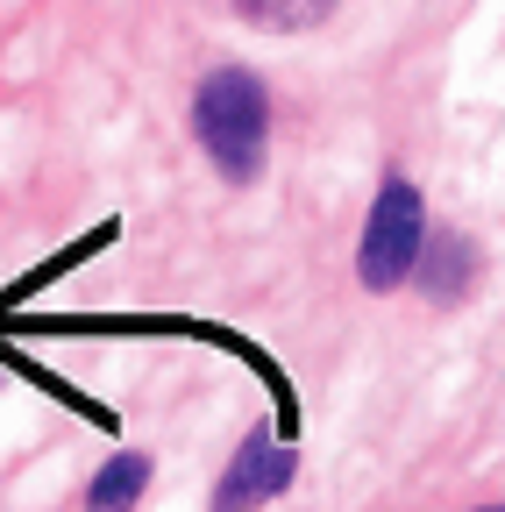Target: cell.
Here are the masks:
<instances>
[{
	"mask_svg": "<svg viewBox=\"0 0 505 512\" xmlns=\"http://www.w3.org/2000/svg\"><path fill=\"white\" fill-rule=\"evenodd\" d=\"M427 235H434V228H427L420 185L392 171L385 185H377L370 221H363V242H356V278H363V292H399V285H413Z\"/></svg>",
	"mask_w": 505,
	"mask_h": 512,
	"instance_id": "cell-2",
	"label": "cell"
},
{
	"mask_svg": "<svg viewBox=\"0 0 505 512\" xmlns=\"http://www.w3.org/2000/svg\"><path fill=\"white\" fill-rule=\"evenodd\" d=\"M235 15H249L257 29H313L335 15V0H235Z\"/></svg>",
	"mask_w": 505,
	"mask_h": 512,
	"instance_id": "cell-6",
	"label": "cell"
},
{
	"mask_svg": "<svg viewBox=\"0 0 505 512\" xmlns=\"http://www.w3.org/2000/svg\"><path fill=\"white\" fill-rule=\"evenodd\" d=\"M100 242H114V228H93V235H86V242H72V249H65V256H50V264H43V271H29V278H22V285H15V292H8V299H0V313H8V306H22V299H29V292H36V285H50V278H57V271H72V264H86V256H93V249H100Z\"/></svg>",
	"mask_w": 505,
	"mask_h": 512,
	"instance_id": "cell-7",
	"label": "cell"
},
{
	"mask_svg": "<svg viewBox=\"0 0 505 512\" xmlns=\"http://www.w3.org/2000/svg\"><path fill=\"white\" fill-rule=\"evenodd\" d=\"M470 278H477V249H470V235L434 228V235H427V249H420L413 292H420V299H434V306H456V299L470 292Z\"/></svg>",
	"mask_w": 505,
	"mask_h": 512,
	"instance_id": "cell-4",
	"label": "cell"
},
{
	"mask_svg": "<svg viewBox=\"0 0 505 512\" xmlns=\"http://www.w3.org/2000/svg\"><path fill=\"white\" fill-rule=\"evenodd\" d=\"M193 136L207 150V164L228 178V185H249L264 171V150H271V93L257 72L242 64H221L193 86Z\"/></svg>",
	"mask_w": 505,
	"mask_h": 512,
	"instance_id": "cell-1",
	"label": "cell"
},
{
	"mask_svg": "<svg viewBox=\"0 0 505 512\" xmlns=\"http://www.w3.org/2000/svg\"><path fill=\"white\" fill-rule=\"evenodd\" d=\"M292 477H299V448H278L264 427H249L242 448H235V463L221 470L214 512H257V505H271Z\"/></svg>",
	"mask_w": 505,
	"mask_h": 512,
	"instance_id": "cell-3",
	"label": "cell"
},
{
	"mask_svg": "<svg viewBox=\"0 0 505 512\" xmlns=\"http://www.w3.org/2000/svg\"><path fill=\"white\" fill-rule=\"evenodd\" d=\"M484 512H505V505H484Z\"/></svg>",
	"mask_w": 505,
	"mask_h": 512,
	"instance_id": "cell-8",
	"label": "cell"
},
{
	"mask_svg": "<svg viewBox=\"0 0 505 512\" xmlns=\"http://www.w3.org/2000/svg\"><path fill=\"white\" fill-rule=\"evenodd\" d=\"M150 491V456H136V448H121V456H107L86 484V512H129L136 498Z\"/></svg>",
	"mask_w": 505,
	"mask_h": 512,
	"instance_id": "cell-5",
	"label": "cell"
}]
</instances>
